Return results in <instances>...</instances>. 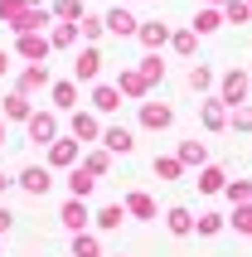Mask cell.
Here are the masks:
<instances>
[{
    "label": "cell",
    "instance_id": "cell-1",
    "mask_svg": "<svg viewBox=\"0 0 252 257\" xmlns=\"http://www.w3.org/2000/svg\"><path fill=\"white\" fill-rule=\"evenodd\" d=\"M213 97L223 102L228 112L242 107V102H252V73H247V68H228L223 78H218V92H213Z\"/></svg>",
    "mask_w": 252,
    "mask_h": 257
},
{
    "label": "cell",
    "instance_id": "cell-2",
    "mask_svg": "<svg viewBox=\"0 0 252 257\" xmlns=\"http://www.w3.org/2000/svg\"><path fill=\"white\" fill-rule=\"evenodd\" d=\"M25 131H29V141H34V146H54L58 136H63V126H58V112H54V107H44V112L34 107V116L25 121Z\"/></svg>",
    "mask_w": 252,
    "mask_h": 257
},
{
    "label": "cell",
    "instance_id": "cell-3",
    "mask_svg": "<svg viewBox=\"0 0 252 257\" xmlns=\"http://www.w3.org/2000/svg\"><path fill=\"white\" fill-rule=\"evenodd\" d=\"M102 131H107V126L97 121V112H92V107H87V112H83V107H78V112H68V136H73V141H83V146L97 141V146H102Z\"/></svg>",
    "mask_w": 252,
    "mask_h": 257
},
{
    "label": "cell",
    "instance_id": "cell-4",
    "mask_svg": "<svg viewBox=\"0 0 252 257\" xmlns=\"http://www.w3.org/2000/svg\"><path fill=\"white\" fill-rule=\"evenodd\" d=\"M78 160H83V141H73V136H58V141L49 146L44 165H49V170H73Z\"/></svg>",
    "mask_w": 252,
    "mask_h": 257
},
{
    "label": "cell",
    "instance_id": "cell-5",
    "mask_svg": "<svg viewBox=\"0 0 252 257\" xmlns=\"http://www.w3.org/2000/svg\"><path fill=\"white\" fill-rule=\"evenodd\" d=\"M92 214H97V209H87V199H63V209H58V223H63V228L68 233H87L92 228Z\"/></svg>",
    "mask_w": 252,
    "mask_h": 257
},
{
    "label": "cell",
    "instance_id": "cell-6",
    "mask_svg": "<svg viewBox=\"0 0 252 257\" xmlns=\"http://www.w3.org/2000/svg\"><path fill=\"white\" fill-rule=\"evenodd\" d=\"M54 87V78H49V63H25L20 68V78H15V92H25V97H34V92H49Z\"/></svg>",
    "mask_w": 252,
    "mask_h": 257
},
{
    "label": "cell",
    "instance_id": "cell-7",
    "mask_svg": "<svg viewBox=\"0 0 252 257\" xmlns=\"http://www.w3.org/2000/svg\"><path fill=\"white\" fill-rule=\"evenodd\" d=\"M136 116H141L146 131H170V126H175V107H170V102H151V97H146L136 107Z\"/></svg>",
    "mask_w": 252,
    "mask_h": 257
},
{
    "label": "cell",
    "instance_id": "cell-8",
    "mask_svg": "<svg viewBox=\"0 0 252 257\" xmlns=\"http://www.w3.org/2000/svg\"><path fill=\"white\" fill-rule=\"evenodd\" d=\"M97 73H102V49L97 44H83V49L73 54V78H78V83H97Z\"/></svg>",
    "mask_w": 252,
    "mask_h": 257
},
{
    "label": "cell",
    "instance_id": "cell-9",
    "mask_svg": "<svg viewBox=\"0 0 252 257\" xmlns=\"http://www.w3.org/2000/svg\"><path fill=\"white\" fill-rule=\"evenodd\" d=\"M15 185L25 189L29 199H44V194H49V185H54V170H49V165H25Z\"/></svg>",
    "mask_w": 252,
    "mask_h": 257
},
{
    "label": "cell",
    "instance_id": "cell-10",
    "mask_svg": "<svg viewBox=\"0 0 252 257\" xmlns=\"http://www.w3.org/2000/svg\"><path fill=\"white\" fill-rule=\"evenodd\" d=\"M141 49H146V54H160V49H165L170 39H175V29L165 25V20H141Z\"/></svg>",
    "mask_w": 252,
    "mask_h": 257
},
{
    "label": "cell",
    "instance_id": "cell-11",
    "mask_svg": "<svg viewBox=\"0 0 252 257\" xmlns=\"http://www.w3.org/2000/svg\"><path fill=\"white\" fill-rule=\"evenodd\" d=\"M15 54L25 58V63H44V58L54 54V44H49V34H15Z\"/></svg>",
    "mask_w": 252,
    "mask_h": 257
},
{
    "label": "cell",
    "instance_id": "cell-12",
    "mask_svg": "<svg viewBox=\"0 0 252 257\" xmlns=\"http://www.w3.org/2000/svg\"><path fill=\"white\" fill-rule=\"evenodd\" d=\"M102 20H107V34H116V39H136V34H141V20L126 10V5H112Z\"/></svg>",
    "mask_w": 252,
    "mask_h": 257
},
{
    "label": "cell",
    "instance_id": "cell-13",
    "mask_svg": "<svg viewBox=\"0 0 252 257\" xmlns=\"http://www.w3.org/2000/svg\"><path fill=\"white\" fill-rule=\"evenodd\" d=\"M116 87H121V97H126V102H136V107L151 97V83L141 78V68H121V73H116Z\"/></svg>",
    "mask_w": 252,
    "mask_h": 257
},
{
    "label": "cell",
    "instance_id": "cell-14",
    "mask_svg": "<svg viewBox=\"0 0 252 257\" xmlns=\"http://www.w3.org/2000/svg\"><path fill=\"white\" fill-rule=\"evenodd\" d=\"M121 87L116 83H92V112L97 116H116V107H121Z\"/></svg>",
    "mask_w": 252,
    "mask_h": 257
},
{
    "label": "cell",
    "instance_id": "cell-15",
    "mask_svg": "<svg viewBox=\"0 0 252 257\" xmlns=\"http://www.w3.org/2000/svg\"><path fill=\"white\" fill-rule=\"evenodd\" d=\"M126 218H131V214H126V199H112V204H102L97 214H92V228H97V233H116Z\"/></svg>",
    "mask_w": 252,
    "mask_h": 257
},
{
    "label": "cell",
    "instance_id": "cell-16",
    "mask_svg": "<svg viewBox=\"0 0 252 257\" xmlns=\"http://www.w3.org/2000/svg\"><path fill=\"white\" fill-rule=\"evenodd\" d=\"M102 146H107L112 156H131V151H136V131L121 126V121H112V126L102 131Z\"/></svg>",
    "mask_w": 252,
    "mask_h": 257
},
{
    "label": "cell",
    "instance_id": "cell-17",
    "mask_svg": "<svg viewBox=\"0 0 252 257\" xmlns=\"http://www.w3.org/2000/svg\"><path fill=\"white\" fill-rule=\"evenodd\" d=\"M194 223H199V214L189 209V204H170V209H165V228L175 233V238H189Z\"/></svg>",
    "mask_w": 252,
    "mask_h": 257
},
{
    "label": "cell",
    "instance_id": "cell-18",
    "mask_svg": "<svg viewBox=\"0 0 252 257\" xmlns=\"http://www.w3.org/2000/svg\"><path fill=\"white\" fill-rule=\"evenodd\" d=\"M49 102H54V112H78V78H58L49 87Z\"/></svg>",
    "mask_w": 252,
    "mask_h": 257
},
{
    "label": "cell",
    "instance_id": "cell-19",
    "mask_svg": "<svg viewBox=\"0 0 252 257\" xmlns=\"http://www.w3.org/2000/svg\"><path fill=\"white\" fill-rule=\"evenodd\" d=\"M0 116H5V121H29V116H34V97H25V92H5Z\"/></svg>",
    "mask_w": 252,
    "mask_h": 257
},
{
    "label": "cell",
    "instance_id": "cell-20",
    "mask_svg": "<svg viewBox=\"0 0 252 257\" xmlns=\"http://www.w3.org/2000/svg\"><path fill=\"white\" fill-rule=\"evenodd\" d=\"M223 25H228L223 10H213V5H199V10H194V25H189V29H194L199 39H209V34H218Z\"/></svg>",
    "mask_w": 252,
    "mask_h": 257
},
{
    "label": "cell",
    "instance_id": "cell-21",
    "mask_svg": "<svg viewBox=\"0 0 252 257\" xmlns=\"http://www.w3.org/2000/svg\"><path fill=\"white\" fill-rule=\"evenodd\" d=\"M175 156H180V165H184V170H189V165H194V170H204V165H209V146L189 136V141H180V146H175Z\"/></svg>",
    "mask_w": 252,
    "mask_h": 257
},
{
    "label": "cell",
    "instance_id": "cell-22",
    "mask_svg": "<svg viewBox=\"0 0 252 257\" xmlns=\"http://www.w3.org/2000/svg\"><path fill=\"white\" fill-rule=\"evenodd\" d=\"M126 214L141 218V223H155V214H160V209H155V199L146 194V189H131V194H126Z\"/></svg>",
    "mask_w": 252,
    "mask_h": 257
},
{
    "label": "cell",
    "instance_id": "cell-23",
    "mask_svg": "<svg viewBox=\"0 0 252 257\" xmlns=\"http://www.w3.org/2000/svg\"><path fill=\"white\" fill-rule=\"evenodd\" d=\"M87 175H97V180H107L112 175V151L107 146H92V151H83V160H78Z\"/></svg>",
    "mask_w": 252,
    "mask_h": 257
},
{
    "label": "cell",
    "instance_id": "cell-24",
    "mask_svg": "<svg viewBox=\"0 0 252 257\" xmlns=\"http://www.w3.org/2000/svg\"><path fill=\"white\" fill-rule=\"evenodd\" d=\"M194 189H199V194H223V189H228V170H223V165H204L199 180H194Z\"/></svg>",
    "mask_w": 252,
    "mask_h": 257
},
{
    "label": "cell",
    "instance_id": "cell-25",
    "mask_svg": "<svg viewBox=\"0 0 252 257\" xmlns=\"http://www.w3.org/2000/svg\"><path fill=\"white\" fill-rule=\"evenodd\" d=\"M228 116H233V112H228L218 97H209L204 107H199V121H204V131H228Z\"/></svg>",
    "mask_w": 252,
    "mask_h": 257
},
{
    "label": "cell",
    "instance_id": "cell-26",
    "mask_svg": "<svg viewBox=\"0 0 252 257\" xmlns=\"http://www.w3.org/2000/svg\"><path fill=\"white\" fill-rule=\"evenodd\" d=\"M63 185H68V194H73V199H87V194L97 189V175H87L83 165H73V170H68V180H63Z\"/></svg>",
    "mask_w": 252,
    "mask_h": 257
},
{
    "label": "cell",
    "instance_id": "cell-27",
    "mask_svg": "<svg viewBox=\"0 0 252 257\" xmlns=\"http://www.w3.org/2000/svg\"><path fill=\"white\" fill-rule=\"evenodd\" d=\"M184 83H189V92H213V87H218V78H213V68H209V63H199V58H194Z\"/></svg>",
    "mask_w": 252,
    "mask_h": 257
},
{
    "label": "cell",
    "instance_id": "cell-28",
    "mask_svg": "<svg viewBox=\"0 0 252 257\" xmlns=\"http://www.w3.org/2000/svg\"><path fill=\"white\" fill-rule=\"evenodd\" d=\"M29 5H34V0H0V25H5V29H20V25H25V15H29Z\"/></svg>",
    "mask_w": 252,
    "mask_h": 257
},
{
    "label": "cell",
    "instance_id": "cell-29",
    "mask_svg": "<svg viewBox=\"0 0 252 257\" xmlns=\"http://www.w3.org/2000/svg\"><path fill=\"white\" fill-rule=\"evenodd\" d=\"M68 257H102V238H97V233H73Z\"/></svg>",
    "mask_w": 252,
    "mask_h": 257
},
{
    "label": "cell",
    "instance_id": "cell-30",
    "mask_svg": "<svg viewBox=\"0 0 252 257\" xmlns=\"http://www.w3.org/2000/svg\"><path fill=\"white\" fill-rule=\"evenodd\" d=\"M49 10H54V20H58V25H78V20L87 15V5H83V0H54Z\"/></svg>",
    "mask_w": 252,
    "mask_h": 257
},
{
    "label": "cell",
    "instance_id": "cell-31",
    "mask_svg": "<svg viewBox=\"0 0 252 257\" xmlns=\"http://www.w3.org/2000/svg\"><path fill=\"white\" fill-rule=\"evenodd\" d=\"M141 78H146L151 92H155V87L165 83V58H160V54H146V58H141Z\"/></svg>",
    "mask_w": 252,
    "mask_h": 257
},
{
    "label": "cell",
    "instance_id": "cell-32",
    "mask_svg": "<svg viewBox=\"0 0 252 257\" xmlns=\"http://www.w3.org/2000/svg\"><path fill=\"white\" fill-rule=\"evenodd\" d=\"M170 49H175V58H194L199 54V34H194V29H175Z\"/></svg>",
    "mask_w": 252,
    "mask_h": 257
},
{
    "label": "cell",
    "instance_id": "cell-33",
    "mask_svg": "<svg viewBox=\"0 0 252 257\" xmlns=\"http://www.w3.org/2000/svg\"><path fill=\"white\" fill-rule=\"evenodd\" d=\"M78 34H83V44H97L102 34H107V20H102V15H92V10H87L83 20H78Z\"/></svg>",
    "mask_w": 252,
    "mask_h": 257
},
{
    "label": "cell",
    "instance_id": "cell-34",
    "mask_svg": "<svg viewBox=\"0 0 252 257\" xmlns=\"http://www.w3.org/2000/svg\"><path fill=\"white\" fill-rule=\"evenodd\" d=\"M223 228H228V214H213V209H209V214H199V223H194L199 238H218Z\"/></svg>",
    "mask_w": 252,
    "mask_h": 257
},
{
    "label": "cell",
    "instance_id": "cell-35",
    "mask_svg": "<svg viewBox=\"0 0 252 257\" xmlns=\"http://www.w3.org/2000/svg\"><path fill=\"white\" fill-rule=\"evenodd\" d=\"M78 39H83L78 25H54L49 29V44H54V49H78Z\"/></svg>",
    "mask_w": 252,
    "mask_h": 257
},
{
    "label": "cell",
    "instance_id": "cell-36",
    "mask_svg": "<svg viewBox=\"0 0 252 257\" xmlns=\"http://www.w3.org/2000/svg\"><path fill=\"white\" fill-rule=\"evenodd\" d=\"M151 170L160 175V180H184V165H180V156H155V160H151Z\"/></svg>",
    "mask_w": 252,
    "mask_h": 257
},
{
    "label": "cell",
    "instance_id": "cell-37",
    "mask_svg": "<svg viewBox=\"0 0 252 257\" xmlns=\"http://www.w3.org/2000/svg\"><path fill=\"white\" fill-rule=\"evenodd\" d=\"M228 223H233V233H242V238H252V204H238V209L228 214Z\"/></svg>",
    "mask_w": 252,
    "mask_h": 257
},
{
    "label": "cell",
    "instance_id": "cell-38",
    "mask_svg": "<svg viewBox=\"0 0 252 257\" xmlns=\"http://www.w3.org/2000/svg\"><path fill=\"white\" fill-rule=\"evenodd\" d=\"M223 20H228V25H247V20H252V5H247V0H228V5H223Z\"/></svg>",
    "mask_w": 252,
    "mask_h": 257
},
{
    "label": "cell",
    "instance_id": "cell-39",
    "mask_svg": "<svg viewBox=\"0 0 252 257\" xmlns=\"http://www.w3.org/2000/svg\"><path fill=\"white\" fill-rule=\"evenodd\" d=\"M223 194L233 199V209H238V204H252V180H228Z\"/></svg>",
    "mask_w": 252,
    "mask_h": 257
},
{
    "label": "cell",
    "instance_id": "cell-40",
    "mask_svg": "<svg viewBox=\"0 0 252 257\" xmlns=\"http://www.w3.org/2000/svg\"><path fill=\"white\" fill-rule=\"evenodd\" d=\"M228 126L247 136V131H252V102H242V107H233V116H228Z\"/></svg>",
    "mask_w": 252,
    "mask_h": 257
},
{
    "label": "cell",
    "instance_id": "cell-41",
    "mask_svg": "<svg viewBox=\"0 0 252 257\" xmlns=\"http://www.w3.org/2000/svg\"><path fill=\"white\" fill-rule=\"evenodd\" d=\"M15 228V214H10V209H5V204H0V238H5V233H10Z\"/></svg>",
    "mask_w": 252,
    "mask_h": 257
},
{
    "label": "cell",
    "instance_id": "cell-42",
    "mask_svg": "<svg viewBox=\"0 0 252 257\" xmlns=\"http://www.w3.org/2000/svg\"><path fill=\"white\" fill-rule=\"evenodd\" d=\"M5 73H10V54H5V49H0V78H5Z\"/></svg>",
    "mask_w": 252,
    "mask_h": 257
},
{
    "label": "cell",
    "instance_id": "cell-43",
    "mask_svg": "<svg viewBox=\"0 0 252 257\" xmlns=\"http://www.w3.org/2000/svg\"><path fill=\"white\" fill-rule=\"evenodd\" d=\"M15 185V180H10V175H5V170H0V194H5V189H10Z\"/></svg>",
    "mask_w": 252,
    "mask_h": 257
},
{
    "label": "cell",
    "instance_id": "cell-44",
    "mask_svg": "<svg viewBox=\"0 0 252 257\" xmlns=\"http://www.w3.org/2000/svg\"><path fill=\"white\" fill-rule=\"evenodd\" d=\"M5 136H10V126H5V116H0V146H5Z\"/></svg>",
    "mask_w": 252,
    "mask_h": 257
},
{
    "label": "cell",
    "instance_id": "cell-45",
    "mask_svg": "<svg viewBox=\"0 0 252 257\" xmlns=\"http://www.w3.org/2000/svg\"><path fill=\"white\" fill-rule=\"evenodd\" d=\"M204 5H213V10H223V5H228V0H204Z\"/></svg>",
    "mask_w": 252,
    "mask_h": 257
},
{
    "label": "cell",
    "instance_id": "cell-46",
    "mask_svg": "<svg viewBox=\"0 0 252 257\" xmlns=\"http://www.w3.org/2000/svg\"><path fill=\"white\" fill-rule=\"evenodd\" d=\"M112 5H121V0H112Z\"/></svg>",
    "mask_w": 252,
    "mask_h": 257
},
{
    "label": "cell",
    "instance_id": "cell-47",
    "mask_svg": "<svg viewBox=\"0 0 252 257\" xmlns=\"http://www.w3.org/2000/svg\"><path fill=\"white\" fill-rule=\"evenodd\" d=\"M247 5H252V0H247Z\"/></svg>",
    "mask_w": 252,
    "mask_h": 257
}]
</instances>
